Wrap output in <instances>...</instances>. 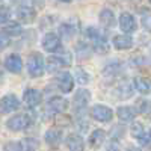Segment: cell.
<instances>
[{"instance_id": "obj_1", "label": "cell", "mask_w": 151, "mask_h": 151, "mask_svg": "<svg viewBox=\"0 0 151 151\" xmlns=\"http://www.w3.org/2000/svg\"><path fill=\"white\" fill-rule=\"evenodd\" d=\"M45 62L40 53H33L27 58V71L30 77H40L44 73Z\"/></svg>"}, {"instance_id": "obj_2", "label": "cell", "mask_w": 151, "mask_h": 151, "mask_svg": "<svg viewBox=\"0 0 151 151\" xmlns=\"http://www.w3.org/2000/svg\"><path fill=\"white\" fill-rule=\"evenodd\" d=\"M30 124H32V119H30L29 115H26V113H18V115H14L12 118L8 119L6 127L12 132H23V130H26Z\"/></svg>"}, {"instance_id": "obj_3", "label": "cell", "mask_w": 151, "mask_h": 151, "mask_svg": "<svg viewBox=\"0 0 151 151\" xmlns=\"http://www.w3.org/2000/svg\"><path fill=\"white\" fill-rule=\"evenodd\" d=\"M42 48L48 53H58L59 50L62 48V42H60V36L53 33V32H48L44 35L42 38Z\"/></svg>"}, {"instance_id": "obj_4", "label": "cell", "mask_w": 151, "mask_h": 151, "mask_svg": "<svg viewBox=\"0 0 151 151\" xmlns=\"http://www.w3.org/2000/svg\"><path fill=\"white\" fill-rule=\"evenodd\" d=\"M91 116L100 122H109L113 118V110L104 104H95L91 109Z\"/></svg>"}, {"instance_id": "obj_5", "label": "cell", "mask_w": 151, "mask_h": 151, "mask_svg": "<svg viewBox=\"0 0 151 151\" xmlns=\"http://www.w3.org/2000/svg\"><path fill=\"white\" fill-rule=\"evenodd\" d=\"M89 98H91V92L86 91V89H79L77 92H76L74 98H73V107L76 112H82L85 110V107L88 106V103H89Z\"/></svg>"}, {"instance_id": "obj_6", "label": "cell", "mask_w": 151, "mask_h": 151, "mask_svg": "<svg viewBox=\"0 0 151 151\" xmlns=\"http://www.w3.org/2000/svg\"><path fill=\"white\" fill-rule=\"evenodd\" d=\"M20 107V100L14 94H8L0 98V112L2 113H9L14 112Z\"/></svg>"}, {"instance_id": "obj_7", "label": "cell", "mask_w": 151, "mask_h": 151, "mask_svg": "<svg viewBox=\"0 0 151 151\" xmlns=\"http://www.w3.org/2000/svg\"><path fill=\"white\" fill-rule=\"evenodd\" d=\"M119 27L122 32L125 33H132L137 29V24H136V20L132 14H129V12H122V14L119 15Z\"/></svg>"}, {"instance_id": "obj_8", "label": "cell", "mask_w": 151, "mask_h": 151, "mask_svg": "<svg viewBox=\"0 0 151 151\" xmlns=\"http://www.w3.org/2000/svg\"><path fill=\"white\" fill-rule=\"evenodd\" d=\"M58 88L64 92V94H68L73 91L74 88V77L70 74V73H59L58 76Z\"/></svg>"}, {"instance_id": "obj_9", "label": "cell", "mask_w": 151, "mask_h": 151, "mask_svg": "<svg viewBox=\"0 0 151 151\" xmlns=\"http://www.w3.org/2000/svg\"><path fill=\"white\" fill-rule=\"evenodd\" d=\"M42 100V94L38 91V89H33V88H30V89H26L23 94V101L24 104H26L27 107H35L41 103Z\"/></svg>"}, {"instance_id": "obj_10", "label": "cell", "mask_w": 151, "mask_h": 151, "mask_svg": "<svg viewBox=\"0 0 151 151\" xmlns=\"http://www.w3.org/2000/svg\"><path fill=\"white\" fill-rule=\"evenodd\" d=\"M47 107H48V110L50 112H55V113H64L65 110H67V107H68V101L64 98V97H58V95H55V97H52L47 101Z\"/></svg>"}, {"instance_id": "obj_11", "label": "cell", "mask_w": 151, "mask_h": 151, "mask_svg": "<svg viewBox=\"0 0 151 151\" xmlns=\"http://www.w3.org/2000/svg\"><path fill=\"white\" fill-rule=\"evenodd\" d=\"M5 68L11 73H14V74H18L21 70H23V60L18 55L15 53H12L9 55L6 59H5Z\"/></svg>"}, {"instance_id": "obj_12", "label": "cell", "mask_w": 151, "mask_h": 151, "mask_svg": "<svg viewBox=\"0 0 151 151\" xmlns=\"http://www.w3.org/2000/svg\"><path fill=\"white\" fill-rule=\"evenodd\" d=\"M45 142L47 145H50L52 148L59 147V144L62 142V130L58 127H52L45 132Z\"/></svg>"}, {"instance_id": "obj_13", "label": "cell", "mask_w": 151, "mask_h": 151, "mask_svg": "<svg viewBox=\"0 0 151 151\" xmlns=\"http://www.w3.org/2000/svg\"><path fill=\"white\" fill-rule=\"evenodd\" d=\"M133 92H134V86H133V82H130V80H122L116 86V95L119 97V100L130 98L133 95Z\"/></svg>"}, {"instance_id": "obj_14", "label": "cell", "mask_w": 151, "mask_h": 151, "mask_svg": "<svg viewBox=\"0 0 151 151\" xmlns=\"http://www.w3.org/2000/svg\"><path fill=\"white\" fill-rule=\"evenodd\" d=\"M65 144H67L68 151H83L85 150V141H83V137L80 134H76V133L68 134Z\"/></svg>"}, {"instance_id": "obj_15", "label": "cell", "mask_w": 151, "mask_h": 151, "mask_svg": "<svg viewBox=\"0 0 151 151\" xmlns=\"http://www.w3.org/2000/svg\"><path fill=\"white\" fill-rule=\"evenodd\" d=\"M17 18L20 23H32L36 18V12L30 6H20L17 9Z\"/></svg>"}, {"instance_id": "obj_16", "label": "cell", "mask_w": 151, "mask_h": 151, "mask_svg": "<svg viewBox=\"0 0 151 151\" xmlns=\"http://www.w3.org/2000/svg\"><path fill=\"white\" fill-rule=\"evenodd\" d=\"M113 45L116 50H129L133 47V38L125 33V35H115L113 36Z\"/></svg>"}, {"instance_id": "obj_17", "label": "cell", "mask_w": 151, "mask_h": 151, "mask_svg": "<svg viewBox=\"0 0 151 151\" xmlns=\"http://www.w3.org/2000/svg\"><path fill=\"white\" fill-rule=\"evenodd\" d=\"M116 115H118V118H119L121 121H124V122H130V121H133V119L136 118V112H134L133 107L121 106V107L116 109Z\"/></svg>"}, {"instance_id": "obj_18", "label": "cell", "mask_w": 151, "mask_h": 151, "mask_svg": "<svg viewBox=\"0 0 151 151\" xmlns=\"http://www.w3.org/2000/svg\"><path fill=\"white\" fill-rule=\"evenodd\" d=\"M133 86H134V89L141 94L151 92V80L147 79V77H136L133 80Z\"/></svg>"}, {"instance_id": "obj_19", "label": "cell", "mask_w": 151, "mask_h": 151, "mask_svg": "<svg viewBox=\"0 0 151 151\" xmlns=\"http://www.w3.org/2000/svg\"><path fill=\"white\" fill-rule=\"evenodd\" d=\"M98 20H100V24L103 27H107V29L115 24V15H113V12L110 9H101Z\"/></svg>"}, {"instance_id": "obj_20", "label": "cell", "mask_w": 151, "mask_h": 151, "mask_svg": "<svg viewBox=\"0 0 151 151\" xmlns=\"http://www.w3.org/2000/svg\"><path fill=\"white\" fill-rule=\"evenodd\" d=\"M104 139H106V133H104L103 130L97 129V130H94V132L89 134V145H91L92 148H100V147L103 145Z\"/></svg>"}, {"instance_id": "obj_21", "label": "cell", "mask_w": 151, "mask_h": 151, "mask_svg": "<svg viewBox=\"0 0 151 151\" xmlns=\"http://www.w3.org/2000/svg\"><path fill=\"white\" fill-rule=\"evenodd\" d=\"M45 67H47V70H48L50 73H56V71H59L62 67H64V64H62L60 58H59L58 55H55V56H50V58L45 60Z\"/></svg>"}, {"instance_id": "obj_22", "label": "cell", "mask_w": 151, "mask_h": 151, "mask_svg": "<svg viewBox=\"0 0 151 151\" xmlns=\"http://www.w3.org/2000/svg\"><path fill=\"white\" fill-rule=\"evenodd\" d=\"M74 33H76V26H73L71 23H62L59 26V36L65 38V40L73 38Z\"/></svg>"}, {"instance_id": "obj_23", "label": "cell", "mask_w": 151, "mask_h": 151, "mask_svg": "<svg viewBox=\"0 0 151 151\" xmlns=\"http://www.w3.org/2000/svg\"><path fill=\"white\" fill-rule=\"evenodd\" d=\"M40 147V142L33 137H26V139L20 141V150L21 151H36Z\"/></svg>"}, {"instance_id": "obj_24", "label": "cell", "mask_w": 151, "mask_h": 151, "mask_svg": "<svg viewBox=\"0 0 151 151\" xmlns=\"http://www.w3.org/2000/svg\"><path fill=\"white\" fill-rule=\"evenodd\" d=\"M119 70H121V62L112 60L103 68V76H106V77H112V76H115L116 73H119Z\"/></svg>"}, {"instance_id": "obj_25", "label": "cell", "mask_w": 151, "mask_h": 151, "mask_svg": "<svg viewBox=\"0 0 151 151\" xmlns=\"http://www.w3.org/2000/svg\"><path fill=\"white\" fill-rule=\"evenodd\" d=\"M141 24L147 32H151V11L148 9L141 11Z\"/></svg>"}, {"instance_id": "obj_26", "label": "cell", "mask_w": 151, "mask_h": 151, "mask_svg": "<svg viewBox=\"0 0 151 151\" xmlns=\"http://www.w3.org/2000/svg\"><path fill=\"white\" fill-rule=\"evenodd\" d=\"M92 47H94V50H95L98 55H104V53L109 52V42H107L106 38H103V40H98V41L92 42Z\"/></svg>"}, {"instance_id": "obj_27", "label": "cell", "mask_w": 151, "mask_h": 151, "mask_svg": "<svg viewBox=\"0 0 151 151\" xmlns=\"http://www.w3.org/2000/svg\"><path fill=\"white\" fill-rule=\"evenodd\" d=\"M76 48H77V56H79L80 59H86V58H89V56H91V53H92V47H89V45L85 44V42H79Z\"/></svg>"}, {"instance_id": "obj_28", "label": "cell", "mask_w": 151, "mask_h": 151, "mask_svg": "<svg viewBox=\"0 0 151 151\" xmlns=\"http://www.w3.org/2000/svg\"><path fill=\"white\" fill-rule=\"evenodd\" d=\"M3 32H6L9 36L11 35H20L21 33V26L18 23H6V24H3Z\"/></svg>"}, {"instance_id": "obj_29", "label": "cell", "mask_w": 151, "mask_h": 151, "mask_svg": "<svg viewBox=\"0 0 151 151\" xmlns=\"http://www.w3.org/2000/svg\"><path fill=\"white\" fill-rule=\"evenodd\" d=\"M130 133H132V136L134 137V139H139V137L145 133V129H144V125L141 122H133L132 127H130Z\"/></svg>"}, {"instance_id": "obj_30", "label": "cell", "mask_w": 151, "mask_h": 151, "mask_svg": "<svg viewBox=\"0 0 151 151\" xmlns=\"http://www.w3.org/2000/svg\"><path fill=\"white\" fill-rule=\"evenodd\" d=\"M76 80H77V83H80L83 86V85H86L88 82H89V74L82 68H77L76 70Z\"/></svg>"}, {"instance_id": "obj_31", "label": "cell", "mask_w": 151, "mask_h": 151, "mask_svg": "<svg viewBox=\"0 0 151 151\" xmlns=\"http://www.w3.org/2000/svg\"><path fill=\"white\" fill-rule=\"evenodd\" d=\"M86 35H88V38L92 41V42H95V41H98V40H103V33L100 32V29H97V27H89L86 30Z\"/></svg>"}, {"instance_id": "obj_32", "label": "cell", "mask_w": 151, "mask_h": 151, "mask_svg": "<svg viewBox=\"0 0 151 151\" xmlns=\"http://www.w3.org/2000/svg\"><path fill=\"white\" fill-rule=\"evenodd\" d=\"M137 107H139L141 113L151 116V100H142V101L137 103Z\"/></svg>"}, {"instance_id": "obj_33", "label": "cell", "mask_w": 151, "mask_h": 151, "mask_svg": "<svg viewBox=\"0 0 151 151\" xmlns=\"http://www.w3.org/2000/svg\"><path fill=\"white\" fill-rule=\"evenodd\" d=\"M137 141H139V144H141L142 147L151 148V129H150V130H145V133H144Z\"/></svg>"}, {"instance_id": "obj_34", "label": "cell", "mask_w": 151, "mask_h": 151, "mask_svg": "<svg viewBox=\"0 0 151 151\" xmlns=\"http://www.w3.org/2000/svg\"><path fill=\"white\" fill-rule=\"evenodd\" d=\"M11 20V11L6 6H0V24H6Z\"/></svg>"}, {"instance_id": "obj_35", "label": "cell", "mask_w": 151, "mask_h": 151, "mask_svg": "<svg viewBox=\"0 0 151 151\" xmlns=\"http://www.w3.org/2000/svg\"><path fill=\"white\" fill-rule=\"evenodd\" d=\"M9 44H11V36L2 30L0 32V50H5Z\"/></svg>"}, {"instance_id": "obj_36", "label": "cell", "mask_w": 151, "mask_h": 151, "mask_svg": "<svg viewBox=\"0 0 151 151\" xmlns=\"http://www.w3.org/2000/svg\"><path fill=\"white\" fill-rule=\"evenodd\" d=\"M5 151H21L20 150V142H9V144H6Z\"/></svg>"}, {"instance_id": "obj_37", "label": "cell", "mask_w": 151, "mask_h": 151, "mask_svg": "<svg viewBox=\"0 0 151 151\" xmlns=\"http://www.w3.org/2000/svg\"><path fill=\"white\" fill-rule=\"evenodd\" d=\"M106 151H119V144L113 139V141H110L109 144H107V147H106Z\"/></svg>"}, {"instance_id": "obj_38", "label": "cell", "mask_w": 151, "mask_h": 151, "mask_svg": "<svg viewBox=\"0 0 151 151\" xmlns=\"http://www.w3.org/2000/svg\"><path fill=\"white\" fill-rule=\"evenodd\" d=\"M30 2L36 6V8H41V6H44V0H30Z\"/></svg>"}, {"instance_id": "obj_39", "label": "cell", "mask_w": 151, "mask_h": 151, "mask_svg": "<svg viewBox=\"0 0 151 151\" xmlns=\"http://www.w3.org/2000/svg\"><path fill=\"white\" fill-rule=\"evenodd\" d=\"M127 151H141V148H136V147H133V148H130V150H127Z\"/></svg>"}, {"instance_id": "obj_40", "label": "cell", "mask_w": 151, "mask_h": 151, "mask_svg": "<svg viewBox=\"0 0 151 151\" xmlns=\"http://www.w3.org/2000/svg\"><path fill=\"white\" fill-rule=\"evenodd\" d=\"M12 3H18V2H21V0H11Z\"/></svg>"}, {"instance_id": "obj_41", "label": "cell", "mask_w": 151, "mask_h": 151, "mask_svg": "<svg viewBox=\"0 0 151 151\" xmlns=\"http://www.w3.org/2000/svg\"><path fill=\"white\" fill-rule=\"evenodd\" d=\"M60 2H71V0H60Z\"/></svg>"}, {"instance_id": "obj_42", "label": "cell", "mask_w": 151, "mask_h": 151, "mask_svg": "<svg viewBox=\"0 0 151 151\" xmlns=\"http://www.w3.org/2000/svg\"><path fill=\"white\" fill-rule=\"evenodd\" d=\"M150 3H151V0H150Z\"/></svg>"}, {"instance_id": "obj_43", "label": "cell", "mask_w": 151, "mask_h": 151, "mask_svg": "<svg viewBox=\"0 0 151 151\" xmlns=\"http://www.w3.org/2000/svg\"><path fill=\"white\" fill-rule=\"evenodd\" d=\"M0 2H2V0H0Z\"/></svg>"}]
</instances>
